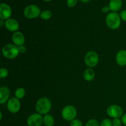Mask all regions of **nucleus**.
Masks as SVG:
<instances>
[{
	"label": "nucleus",
	"instance_id": "obj_1",
	"mask_svg": "<svg viewBox=\"0 0 126 126\" xmlns=\"http://www.w3.org/2000/svg\"><path fill=\"white\" fill-rule=\"evenodd\" d=\"M52 108L51 101L47 97H43L38 100L35 105L36 112L41 115L48 114Z\"/></svg>",
	"mask_w": 126,
	"mask_h": 126
},
{
	"label": "nucleus",
	"instance_id": "obj_2",
	"mask_svg": "<svg viewBox=\"0 0 126 126\" xmlns=\"http://www.w3.org/2000/svg\"><path fill=\"white\" fill-rule=\"evenodd\" d=\"M105 22L110 29L115 30L118 29L121 26V18L117 12H111L108 13L106 16Z\"/></svg>",
	"mask_w": 126,
	"mask_h": 126
},
{
	"label": "nucleus",
	"instance_id": "obj_3",
	"mask_svg": "<svg viewBox=\"0 0 126 126\" xmlns=\"http://www.w3.org/2000/svg\"><path fill=\"white\" fill-rule=\"evenodd\" d=\"M2 54L7 59H14L18 55L19 50L18 46L14 44H7L2 49Z\"/></svg>",
	"mask_w": 126,
	"mask_h": 126
},
{
	"label": "nucleus",
	"instance_id": "obj_4",
	"mask_svg": "<svg viewBox=\"0 0 126 126\" xmlns=\"http://www.w3.org/2000/svg\"><path fill=\"white\" fill-rule=\"evenodd\" d=\"M62 117L64 120L71 122L76 119L77 116V110L73 105H66L62 110Z\"/></svg>",
	"mask_w": 126,
	"mask_h": 126
},
{
	"label": "nucleus",
	"instance_id": "obj_5",
	"mask_svg": "<svg viewBox=\"0 0 126 126\" xmlns=\"http://www.w3.org/2000/svg\"><path fill=\"white\" fill-rule=\"evenodd\" d=\"M99 62L98 54L94 50L87 52L84 57V62L88 68H94L97 66Z\"/></svg>",
	"mask_w": 126,
	"mask_h": 126
},
{
	"label": "nucleus",
	"instance_id": "obj_6",
	"mask_svg": "<svg viewBox=\"0 0 126 126\" xmlns=\"http://www.w3.org/2000/svg\"><path fill=\"white\" fill-rule=\"evenodd\" d=\"M41 10L38 6L34 4H30L27 6L23 11V15L28 19H33L40 16Z\"/></svg>",
	"mask_w": 126,
	"mask_h": 126
},
{
	"label": "nucleus",
	"instance_id": "obj_7",
	"mask_svg": "<svg viewBox=\"0 0 126 126\" xmlns=\"http://www.w3.org/2000/svg\"><path fill=\"white\" fill-rule=\"evenodd\" d=\"M124 111L121 107L118 105H111L107 110V113L110 117L114 118H121Z\"/></svg>",
	"mask_w": 126,
	"mask_h": 126
},
{
	"label": "nucleus",
	"instance_id": "obj_8",
	"mask_svg": "<svg viewBox=\"0 0 126 126\" xmlns=\"http://www.w3.org/2000/svg\"><path fill=\"white\" fill-rule=\"evenodd\" d=\"M27 123L28 126H41L43 124V117L38 113H33L27 118Z\"/></svg>",
	"mask_w": 126,
	"mask_h": 126
},
{
	"label": "nucleus",
	"instance_id": "obj_9",
	"mask_svg": "<svg viewBox=\"0 0 126 126\" xmlns=\"http://www.w3.org/2000/svg\"><path fill=\"white\" fill-rule=\"evenodd\" d=\"M7 108L9 111L12 113H17L21 108L20 101L16 97L11 98L7 102Z\"/></svg>",
	"mask_w": 126,
	"mask_h": 126
},
{
	"label": "nucleus",
	"instance_id": "obj_10",
	"mask_svg": "<svg viewBox=\"0 0 126 126\" xmlns=\"http://www.w3.org/2000/svg\"><path fill=\"white\" fill-rule=\"evenodd\" d=\"M12 15V9L7 4L1 3L0 4V18L4 20L9 19Z\"/></svg>",
	"mask_w": 126,
	"mask_h": 126
},
{
	"label": "nucleus",
	"instance_id": "obj_11",
	"mask_svg": "<svg viewBox=\"0 0 126 126\" xmlns=\"http://www.w3.org/2000/svg\"><path fill=\"white\" fill-rule=\"evenodd\" d=\"M12 40L13 44L18 47L24 44L25 42V38L22 32L17 31V32H14L12 34Z\"/></svg>",
	"mask_w": 126,
	"mask_h": 126
},
{
	"label": "nucleus",
	"instance_id": "obj_12",
	"mask_svg": "<svg viewBox=\"0 0 126 126\" xmlns=\"http://www.w3.org/2000/svg\"><path fill=\"white\" fill-rule=\"evenodd\" d=\"M5 27L8 31L11 32H16L19 29V23L18 21L14 18H9L5 22Z\"/></svg>",
	"mask_w": 126,
	"mask_h": 126
},
{
	"label": "nucleus",
	"instance_id": "obj_13",
	"mask_svg": "<svg viewBox=\"0 0 126 126\" xmlns=\"http://www.w3.org/2000/svg\"><path fill=\"white\" fill-rule=\"evenodd\" d=\"M10 95H11V91L8 87L6 86L1 87L0 88V103L2 105L8 102L9 100L10 99Z\"/></svg>",
	"mask_w": 126,
	"mask_h": 126
},
{
	"label": "nucleus",
	"instance_id": "obj_14",
	"mask_svg": "<svg viewBox=\"0 0 126 126\" xmlns=\"http://www.w3.org/2000/svg\"><path fill=\"white\" fill-rule=\"evenodd\" d=\"M116 62L121 66L126 65V50L121 49L119 50L116 55Z\"/></svg>",
	"mask_w": 126,
	"mask_h": 126
},
{
	"label": "nucleus",
	"instance_id": "obj_15",
	"mask_svg": "<svg viewBox=\"0 0 126 126\" xmlns=\"http://www.w3.org/2000/svg\"><path fill=\"white\" fill-rule=\"evenodd\" d=\"M123 6V1L122 0H110L108 6L110 11L112 12H117L121 9Z\"/></svg>",
	"mask_w": 126,
	"mask_h": 126
},
{
	"label": "nucleus",
	"instance_id": "obj_16",
	"mask_svg": "<svg viewBox=\"0 0 126 126\" xmlns=\"http://www.w3.org/2000/svg\"><path fill=\"white\" fill-rule=\"evenodd\" d=\"M95 74L94 70L91 68H88L86 69L83 74L84 79L88 82L93 81L95 78Z\"/></svg>",
	"mask_w": 126,
	"mask_h": 126
},
{
	"label": "nucleus",
	"instance_id": "obj_17",
	"mask_svg": "<svg viewBox=\"0 0 126 126\" xmlns=\"http://www.w3.org/2000/svg\"><path fill=\"white\" fill-rule=\"evenodd\" d=\"M55 123L54 117L49 114H45L43 117V124L45 126H53Z\"/></svg>",
	"mask_w": 126,
	"mask_h": 126
},
{
	"label": "nucleus",
	"instance_id": "obj_18",
	"mask_svg": "<svg viewBox=\"0 0 126 126\" xmlns=\"http://www.w3.org/2000/svg\"><path fill=\"white\" fill-rule=\"evenodd\" d=\"M26 94V91L23 87H18L15 91V97H16L18 99L21 100L25 97Z\"/></svg>",
	"mask_w": 126,
	"mask_h": 126
},
{
	"label": "nucleus",
	"instance_id": "obj_19",
	"mask_svg": "<svg viewBox=\"0 0 126 126\" xmlns=\"http://www.w3.org/2000/svg\"><path fill=\"white\" fill-rule=\"evenodd\" d=\"M52 16V14L51 11H50L49 10H44L41 13L40 17L41 19L44 20H48L51 18Z\"/></svg>",
	"mask_w": 126,
	"mask_h": 126
},
{
	"label": "nucleus",
	"instance_id": "obj_20",
	"mask_svg": "<svg viewBox=\"0 0 126 126\" xmlns=\"http://www.w3.org/2000/svg\"><path fill=\"white\" fill-rule=\"evenodd\" d=\"M9 75V71L6 68H1L0 70V78L1 79H4Z\"/></svg>",
	"mask_w": 126,
	"mask_h": 126
},
{
	"label": "nucleus",
	"instance_id": "obj_21",
	"mask_svg": "<svg viewBox=\"0 0 126 126\" xmlns=\"http://www.w3.org/2000/svg\"><path fill=\"white\" fill-rule=\"evenodd\" d=\"M85 126H100V124H99V123L96 119H92L89 120L86 123Z\"/></svg>",
	"mask_w": 126,
	"mask_h": 126
},
{
	"label": "nucleus",
	"instance_id": "obj_22",
	"mask_svg": "<svg viewBox=\"0 0 126 126\" xmlns=\"http://www.w3.org/2000/svg\"><path fill=\"white\" fill-rule=\"evenodd\" d=\"M100 126H113L112 121L108 118L103 119L100 123Z\"/></svg>",
	"mask_w": 126,
	"mask_h": 126
},
{
	"label": "nucleus",
	"instance_id": "obj_23",
	"mask_svg": "<svg viewBox=\"0 0 126 126\" xmlns=\"http://www.w3.org/2000/svg\"><path fill=\"white\" fill-rule=\"evenodd\" d=\"M70 125V126H83L82 121L78 119H75L74 120L71 121Z\"/></svg>",
	"mask_w": 126,
	"mask_h": 126
},
{
	"label": "nucleus",
	"instance_id": "obj_24",
	"mask_svg": "<svg viewBox=\"0 0 126 126\" xmlns=\"http://www.w3.org/2000/svg\"><path fill=\"white\" fill-rule=\"evenodd\" d=\"M121 119L119 118H114L113 120L112 121V124L113 126H121L122 125Z\"/></svg>",
	"mask_w": 126,
	"mask_h": 126
},
{
	"label": "nucleus",
	"instance_id": "obj_25",
	"mask_svg": "<svg viewBox=\"0 0 126 126\" xmlns=\"http://www.w3.org/2000/svg\"><path fill=\"white\" fill-rule=\"evenodd\" d=\"M78 2V0H67L66 1V4L68 7H73L76 5Z\"/></svg>",
	"mask_w": 126,
	"mask_h": 126
},
{
	"label": "nucleus",
	"instance_id": "obj_26",
	"mask_svg": "<svg viewBox=\"0 0 126 126\" xmlns=\"http://www.w3.org/2000/svg\"><path fill=\"white\" fill-rule=\"evenodd\" d=\"M119 16H120L121 20H123V21L126 22V9L122 11L121 12Z\"/></svg>",
	"mask_w": 126,
	"mask_h": 126
},
{
	"label": "nucleus",
	"instance_id": "obj_27",
	"mask_svg": "<svg viewBox=\"0 0 126 126\" xmlns=\"http://www.w3.org/2000/svg\"><path fill=\"white\" fill-rule=\"evenodd\" d=\"M18 50H19L20 54H24L27 51V48L24 45L20 46H18Z\"/></svg>",
	"mask_w": 126,
	"mask_h": 126
},
{
	"label": "nucleus",
	"instance_id": "obj_28",
	"mask_svg": "<svg viewBox=\"0 0 126 126\" xmlns=\"http://www.w3.org/2000/svg\"><path fill=\"white\" fill-rule=\"evenodd\" d=\"M110 11L109 6H104L102 8V12L103 13H108V12Z\"/></svg>",
	"mask_w": 126,
	"mask_h": 126
},
{
	"label": "nucleus",
	"instance_id": "obj_29",
	"mask_svg": "<svg viewBox=\"0 0 126 126\" xmlns=\"http://www.w3.org/2000/svg\"><path fill=\"white\" fill-rule=\"evenodd\" d=\"M121 121L123 124L126 126V113L123 114V116L121 117Z\"/></svg>",
	"mask_w": 126,
	"mask_h": 126
},
{
	"label": "nucleus",
	"instance_id": "obj_30",
	"mask_svg": "<svg viewBox=\"0 0 126 126\" xmlns=\"http://www.w3.org/2000/svg\"><path fill=\"white\" fill-rule=\"evenodd\" d=\"M5 22H6V20H4L3 19H0V26H1V27H3L4 25H5Z\"/></svg>",
	"mask_w": 126,
	"mask_h": 126
},
{
	"label": "nucleus",
	"instance_id": "obj_31",
	"mask_svg": "<svg viewBox=\"0 0 126 126\" xmlns=\"http://www.w3.org/2000/svg\"><path fill=\"white\" fill-rule=\"evenodd\" d=\"M2 112H0V120H2Z\"/></svg>",
	"mask_w": 126,
	"mask_h": 126
},
{
	"label": "nucleus",
	"instance_id": "obj_32",
	"mask_svg": "<svg viewBox=\"0 0 126 126\" xmlns=\"http://www.w3.org/2000/svg\"><path fill=\"white\" fill-rule=\"evenodd\" d=\"M81 1H82V2H88L90 0H80Z\"/></svg>",
	"mask_w": 126,
	"mask_h": 126
},
{
	"label": "nucleus",
	"instance_id": "obj_33",
	"mask_svg": "<svg viewBox=\"0 0 126 126\" xmlns=\"http://www.w3.org/2000/svg\"><path fill=\"white\" fill-rule=\"evenodd\" d=\"M43 1H46V2H49V1H52V0H43Z\"/></svg>",
	"mask_w": 126,
	"mask_h": 126
}]
</instances>
